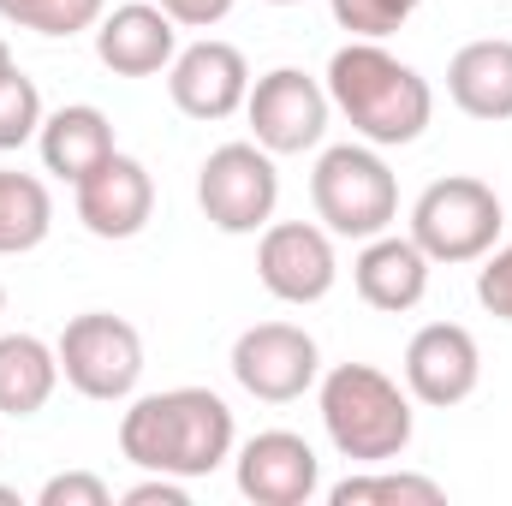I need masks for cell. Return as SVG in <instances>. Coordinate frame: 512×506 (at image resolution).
Returning <instances> with one entry per match:
<instances>
[{
	"label": "cell",
	"instance_id": "obj_12",
	"mask_svg": "<svg viewBox=\"0 0 512 506\" xmlns=\"http://www.w3.org/2000/svg\"><path fill=\"white\" fill-rule=\"evenodd\" d=\"M167 96H173V108H179L185 120H203V126L233 120V114L245 108V96H251V60H245L233 42L203 36V42H191V48L173 54V66H167Z\"/></svg>",
	"mask_w": 512,
	"mask_h": 506
},
{
	"label": "cell",
	"instance_id": "obj_13",
	"mask_svg": "<svg viewBox=\"0 0 512 506\" xmlns=\"http://www.w3.org/2000/svg\"><path fill=\"white\" fill-rule=\"evenodd\" d=\"M72 209H78V221H84L90 239L126 245V239H137L149 227V215H155V179H149V167L137 155L114 149L102 167H90L72 185Z\"/></svg>",
	"mask_w": 512,
	"mask_h": 506
},
{
	"label": "cell",
	"instance_id": "obj_25",
	"mask_svg": "<svg viewBox=\"0 0 512 506\" xmlns=\"http://www.w3.org/2000/svg\"><path fill=\"white\" fill-rule=\"evenodd\" d=\"M36 506H114V489L96 471H60L36 489Z\"/></svg>",
	"mask_w": 512,
	"mask_h": 506
},
{
	"label": "cell",
	"instance_id": "obj_2",
	"mask_svg": "<svg viewBox=\"0 0 512 506\" xmlns=\"http://www.w3.org/2000/svg\"><path fill=\"white\" fill-rule=\"evenodd\" d=\"M322 84H328L334 114L358 131L364 143H376V149H405L435 120L429 78L417 66H405L393 48L364 42V36H352L346 48H334Z\"/></svg>",
	"mask_w": 512,
	"mask_h": 506
},
{
	"label": "cell",
	"instance_id": "obj_27",
	"mask_svg": "<svg viewBox=\"0 0 512 506\" xmlns=\"http://www.w3.org/2000/svg\"><path fill=\"white\" fill-rule=\"evenodd\" d=\"M126 506H191V483H179V477H161V471H143V483H131Z\"/></svg>",
	"mask_w": 512,
	"mask_h": 506
},
{
	"label": "cell",
	"instance_id": "obj_17",
	"mask_svg": "<svg viewBox=\"0 0 512 506\" xmlns=\"http://www.w3.org/2000/svg\"><path fill=\"white\" fill-rule=\"evenodd\" d=\"M36 149H42V167L66 185H78L90 167H102L120 143H114V120L96 108V102H66L54 108L42 131H36Z\"/></svg>",
	"mask_w": 512,
	"mask_h": 506
},
{
	"label": "cell",
	"instance_id": "obj_21",
	"mask_svg": "<svg viewBox=\"0 0 512 506\" xmlns=\"http://www.w3.org/2000/svg\"><path fill=\"white\" fill-rule=\"evenodd\" d=\"M441 506L447 501V489L435 483V477H417V471H387V465H370V471H358V477H346V483H334L328 489V506Z\"/></svg>",
	"mask_w": 512,
	"mask_h": 506
},
{
	"label": "cell",
	"instance_id": "obj_1",
	"mask_svg": "<svg viewBox=\"0 0 512 506\" xmlns=\"http://www.w3.org/2000/svg\"><path fill=\"white\" fill-rule=\"evenodd\" d=\"M239 447L233 405L215 387H161V393H131L120 417V453L137 471H161L179 483L215 477Z\"/></svg>",
	"mask_w": 512,
	"mask_h": 506
},
{
	"label": "cell",
	"instance_id": "obj_11",
	"mask_svg": "<svg viewBox=\"0 0 512 506\" xmlns=\"http://www.w3.org/2000/svg\"><path fill=\"white\" fill-rule=\"evenodd\" d=\"M405 393L429 411H453L483 381V346L465 322H423L405 346Z\"/></svg>",
	"mask_w": 512,
	"mask_h": 506
},
{
	"label": "cell",
	"instance_id": "obj_31",
	"mask_svg": "<svg viewBox=\"0 0 512 506\" xmlns=\"http://www.w3.org/2000/svg\"><path fill=\"white\" fill-rule=\"evenodd\" d=\"M0 316H6V286H0Z\"/></svg>",
	"mask_w": 512,
	"mask_h": 506
},
{
	"label": "cell",
	"instance_id": "obj_6",
	"mask_svg": "<svg viewBox=\"0 0 512 506\" xmlns=\"http://www.w3.org/2000/svg\"><path fill=\"white\" fill-rule=\"evenodd\" d=\"M274 161L280 155H268L256 137L209 149V161L197 167V209L209 215L215 233L251 239L274 221V209H280V167Z\"/></svg>",
	"mask_w": 512,
	"mask_h": 506
},
{
	"label": "cell",
	"instance_id": "obj_3",
	"mask_svg": "<svg viewBox=\"0 0 512 506\" xmlns=\"http://www.w3.org/2000/svg\"><path fill=\"white\" fill-rule=\"evenodd\" d=\"M316 405H322V429L334 441L340 459L358 465H387L411 447L417 435V399L376 364H334L316 381Z\"/></svg>",
	"mask_w": 512,
	"mask_h": 506
},
{
	"label": "cell",
	"instance_id": "obj_32",
	"mask_svg": "<svg viewBox=\"0 0 512 506\" xmlns=\"http://www.w3.org/2000/svg\"><path fill=\"white\" fill-rule=\"evenodd\" d=\"M268 6H298V0H268Z\"/></svg>",
	"mask_w": 512,
	"mask_h": 506
},
{
	"label": "cell",
	"instance_id": "obj_24",
	"mask_svg": "<svg viewBox=\"0 0 512 506\" xmlns=\"http://www.w3.org/2000/svg\"><path fill=\"white\" fill-rule=\"evenodd\" d=\"M417 6H423V0H328L334 24H340L346 36H364V42H387L393 30H405Z\"/></svg>",
	"mask_w": 512,
	"mask_h": 506
},
{
	"label": "cell",
	"instance_id": "obj_19",
	"mask_svg": "<svg viewBox=\"0 0 512 506\" xmlns=\"http://www.w3.org/2000/svg\"><path fill=\"white\" fill-rule=\"evenodd\" d=\"M60 387V352L36 334H0V417H36Z\"/></svg>",
	"mask_w": 512,
	"mask_h": 506
},
{
	"label": "cell",
	"instance_id": "obj_28",
	"mask_svg": "<svg viewBox=\"0 0 512 506\" xmlns=\"http://www.w3.org/2000/svg\"><path fill=\"white\" fill-rule=\"evenodd\" d=\"M155 6H161L179 30H209V24H221L239 0H155Z\"/></svg>",
	"mask_w": 512,
	"mask_h": 506
},
{
	"label": "cell",
	"instance_id": "obj_14",
	"mask_svg": "<svg viewBox=\"0 0 512 506\" xmlns=\"http://www.w3.org/2000/svg\"><path fill=\"white\" fill-rule=\"evenodd\" d=\"M239 495L256 506H310L322 489V459L292 429H262L245 447H233Z\"/></svg>",
	"mask_w": 512,
	"mask_h": 506
},
{
	"label": "cell",
	"instance_id": "obj_4",
	"mask_svg": "<svg viewBox=\"0 0 512 506\" xmlns=\"http://www.w3.org/2000/svg\"><path fill=\"white\" fill-rule=\"evenodd\" d=\"M310 203H316V221L334 233V239H376L399 221V179L387 167V155L376 143H334L316 155V173H310Z\"/></svg>",
	"mask_w": 512,
	"mask_h": 506
},
{
	"label": "cell",
	"instance_id": "obj_16",
	"mask_svg": "<svg viewBox=\"0 0 512 506\" xmlns=\"http://www.w3.org/2000/svg\"><path fill=\"white\" fill-rule=\"evenodd\" d=\"M429 256L417 251V239L405 233H376V239H364V251L352 262V286H358V298L370 304V310H382V316H405V310H417L423 304V292H429Z\"/></svg>",
	"mask_w": 512,
	"mask_h": 506
},
{
	"label": "cell",
	"instance_id": "obj_29",
	"mask_svg": "<svg viewBox=\"0 0 512 506\" xmlns=\"http://www.w3.org/2000/svg\"><path fill=\"white\" fill-rule=\"evenodd\" d=\"M12 66H18V60H12V48H6V36H0V78H6Z\"/></svg>",
	"mask_w": 512,
	"mask_h": 506
},
{
	"label": "cell",
	"instance_id": "obj_22",
	"mask_svg": "<svg viewBox=\"0 0 512 506\" xmlns=\"http://www.w3.org/2000/svg\"><path fill=\"white\" fill-rule=\"evenodd\" d=\"M108 12V0H0V18L36 36H78L96 30V18Z\"/></svg>",
	"mask_w": 512,
	"mask_h": 506
},
{
	"label": "cell",
	"instance_id": "obj_23",
	"mask_svg": "<svg viewBox=\"0 0 512 506\" xmlns=\"http://www.w3.org/2000/svg\"><path fill=\"white\" fill-rule=\"evenodd\" d=\"M48 120V108H42V90H36V78H24L18 66L0 78V155L6 149H24V143H36V131Z\"/></svg>",
	"mask_w": 512,
	"mask_h": 506
},
{
	"label": "cell",
	"instance_id": "obj_20",
	"mask_svg": "<svg viewBox=\"0 0 512 506\" xmlns=\"http://www.w3.org/2000/svg\"><path fill=\"white\" fill-rule=\"evenodd\" d=\"M54 233V197L36 173L0 167V256L36 251Z\"/></svg>",
	"mask_w": 512,
	"mask_h": 506
},
{
	"label": "cell",
	"instance_id": "obj_15",
	"mask_svg": "<svg viewBox=\"0 0 512 506\" xmlns=\"http://www.w3.org/2000/svg\"><path fill=\"white\" fill-rule=\"evenodd\" d=\"M179 54V24L155 0H126L96 18V60L114 78H155Z\"/></svg>",
	"mask_w": 512,
	"mask_h": 506
},
{
	"label": "cell",
	"instance_id": "obj_18",
	"mask_svg": "<svg viewBox=\"0 0 512 506\" xmlns=\"http://www.w3.org/2000/svg\"><path fill=\"white\" fill-rule=\"evenodd\" d=\"M447 96L471 120H489V126L495 120H512V42L507 36L465 42L447 60Z\"/></svg>",
	"mask_w": 512,
	"mask_h": 506
},
{
	"label": "cell",
	"instance_id": "obj_5",
	"mask_svg": "<svg viewBox=\"0 0 512 506\" xmlns=\"http://www.w3.org/2000/svg\"><path fill=\"white\" fill-rule=\"evenodd\" d=\"M501 227H507V209L495 185L471 173H447L423 185L411 203V239L429 262H483L501 245Z\"/></svg>",
	"mask_w": 512,
	"mask_h": 506
},
{
	"label": "cell",
	"instance_id": "obj_10",
	"mask_svg": "<svg viewBox=\"0 0 512 506\" xmlns=\"http://www.w3.org/2000/svg\"><path fill=\"white\" fill-rule=\"evenodd\" d=\"M256 280L280 304H322L340 280L334 233L322 221H268L256 239Z\"/></svg>",
	"mask_w": 512,
	"mask_h": 506
},
{
	"label": "cell",
	"instance_id": "obj_9",
	"mask_svg": "<svg viewBox=\"0 0 512 506\" xmlns=\"http://www.w3.org/2000/svg\"><path fill=\"white\" fill-rule=\"evenodd\" d=\"M233 381L262 405H292L322 381V346L298 322H256L233 340Z\"/></svg>",
	"mask_w": 512,
	"mask_h": 506
},
{
	"label": "cell",
	"instance_id": "obj_26",
	"mask_svg": "<svg viewBox=\"0 0 512 506\" xmlns=\"http://www.w3.org/2000/svg\"><path fill=\"white\" fill-rule=\"evenodd\" d=\"M477 304H483L489 316L512 322V239L483 256V268H477Z\"/></svg>",
	"mask_w": 512,
	"mask_h": 506
},
{
	"label": "cell",
	"instance_id": "obj_30",
	"mask_svg": "<svg viewBox=\"0 0 512 506\" xmlns=\"http://www.w3.org/2000/svg\"><path fill=\"white\" fill-rule=\"evenodd\" d=\"M0 506H18V489H6V483H0Z\"/></svg>",
	"mask_w": 512,
	"mask_h": 506
},
{
	"label": "cell",
	"instance_id": "obj_7",
	"mask_svg": "<svg viewBox=\"0 0 512 506\" xmlns=\"http://www.w3.org/2000/svg\"><path fill=\"white\" fill-rule=\"evenodd\" d=\"M54 352H60V381L72 393H84V399H102V405L131 399L137 381H143V334L114 310L72 316L60 328Z\"/></svg>",
	"mask_w": 512,
	"mask_h": 506
},
{
	"label": "cell",
	"instance_id": "obj_8",
	"mask_svg": "<svg viewBox=\"0 0 512 506\" xmlns=\"http://www.w3.org/2000/svg\"><path fill=\"white\" fill-rule=\"evenodd\" d=\"M245 120L268 155H304V149H322L334 102H328V84L310 78L304 66H274V72L251 78Z\"/></svg>",
	"mask_w": 512,
	"mask_h": 506
}]
</instances>
